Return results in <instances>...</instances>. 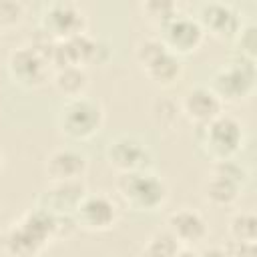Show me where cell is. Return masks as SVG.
<instances>
[{"instance_id":"obj_1","label":"cell","mask_w":257,"mask_h":257,"mask_svg":"<svg viewBox=\"0 0 257 257\" xmlns=\"http://www.w3.org/2000/svg\"><path fill=\"white\" fill-rule=\"evenodd\" d=\"M54 241V215L42 207L26 211L0 235V257H38Z\"/></svg>"},{"instance_id":"obj_2","label":"cell","mask_w":257,"mask_h":257,"mask_svg":"<svg viewBox=\"0 0 257 257\" xmlns=\"http://www.w3.org/2000/svg\"><path fill=\"white\" fill-rule=\"evenodd\" d=\"M116 191L122 201L135 211H157L169 199L167 183L151 169L120 173L116 179Z\"/></svg>"},{"instance_id":"obj_3","label":"cell","mask_w":257,"mask_h":257,"mask_svg":"<svg viewBox=\"0 0 257 257\" xmlns=\"http://www.w3.org/2000/svg\"><path fill=\"white\" fill-rule=\"evenodd\" d=\"M195 128L199 147L213 161L233 159L243 147V124L231 114L221 112L217 118Z\"/></svg>"},{"instance_id":"obj_4","label":"cell","mask_w":257,"mask_h":257,"mask_svg":"<svg viewBox=\"0 0 257 257\" xmlns=\"http://www.w3.org/2000/svg\"><path fill=\"white\" fill-rule=\"evenodd\" d=\"M104 122V110L98 100L90 96H76L64 100L58 110V128L72 141L92 139Z\"/></svg>"},{"instance_id":"obj_5","label":"cell","mask_w":257,"mask_h":257,"mask_svg":"<svg viewBox=\"0 0 257 257\" xmlns=\"http://www.w3.org/2000/svg\"><path fill=\"white\" fill-rule=\"evenodd\" d=\"M255 60L235 54L227 64H223L215 74L211 88L221 98V102H241L255 88Z\"/></svg>"},{"instance_id":"obj_6","label":"cell","mask_w":257,"mask_h":257,"mask_svg":"<svg viewBox=\"0 0 257 257\" xmlns=\"http://www.w3.org/2000/svg\"><path fill=\"white\" fill-rule=\"evenodd\" d=\"M137 60L145 74L163 86L173 84L181 72H183V60L175 52H171L159 36L155 38H145L137 46Z\"/></svg>"},{"instance_id":"obj_7","label":"cell","mask_w":257,"mask_h":257,"mask_svg":"<svg viewBox=\"0 0 257 257\" xmlns=\"http://www.w3.org/2000/svg\"><path fill=\"white\" fill-rule=\"evenodd\" d=\"M6 64L12 80L24 88L42 86L52 76V66L48 58L32 44H22L12 48Z\"/></svg>"},{"instance_id":"obj_8","label":"cell","mask_w":257,"mask_h":257,"mask_svg":"<svg viewBox=\"0 0 257 257\" xmlns=\"http://www.w3.org/2000/svg\"><path fill=\"white\" fill-rule=\"evenodd\" d=\"M86 18L78 4L68 0L50 2L44 6L40 16V30L52 40H64L84 32Z\"/></svg>"},{"instance_id":"obj_9","label":"cell","mask_w":257,"mask_h":257,"mask_svg":"<svg viewBox=\"0 0 257 257\" xmlns=\"http://www.w3.org/2000/svg\"><path fill=\"white\" fill-rule=\"evenodd\" d=\"M159 28H161L159 38L177 56H185V54L199 50V46L205 40V30L201 28L199 20L191 14L179 12L177 16H173L171 20L161 24Z\"/></svg>"},{"instance_id":"obj_10","label":"cell","mask_w":257,"mask_h":257,"mask_svg":"<svg viewBox=\"0 0 257 257\" xmlns=\"http://www.w3.org/2000/svg\"><path fill=\"white\" fill-rule=\"evenodd\" d=\"M106 161L118 173L145 171L153 165V153L145 141L135 135H118L106 145Z\"/></svg>"},{"instance_id":"obj_11","label":"cell","mask_w":257,"mask_h":257,"mask_svg":"<svg viewBox=\"0 0 257 257\" xmlns=\"http://www.w3.org/2000/svg\"><path fill=\"white\" fill-rule=\"evenodd\" d=\"M76 225L86 231H108L118 221V207L104 193H86L74 211Z\"/></svg>"},{"instance_id":"obj_12","label":"cell","mask_w":257,"mask_h":257,"mask_svg":"<svg viewBox=\"0 0 257 257\" xmlns=\"http://www.w3.org/2000/svg\"><path fill=\"white\" fill-rule=\"evenodd\" d=\"M205 30V34H213L221 40H233L235 34L239 32L243 20L239 12L225 4V2H205L199 6V12L195 16Z\"/></svg>"},{"instance_id":"obj_13","label":"cell","mask_w":257,"mask_h":257,"mask_svg":"<svg viewBox=\"0 0 257 257\" xmlns=\"http://www.w3.org/2000/svg\"><path fill=\"white\" fill-rule=\"evenodd\" d=\"M86 195V185L78 181H60L50 183L38 197V207L46 209L52 215H74L76 207Z\"/></svg>"},{"instance_id":"obj_14","label":"cell","mask_w":257,"mask_h":257,"mask_svg":"<svg viewBox=\"0 0 257 257\" xmlns=\"http://www.w3.org/2000/svg\"><path fill=\"white\" fill-rule=\"evenodd\" d=\"M181 112L195 126H201V124H207L209 120L217 118L223 112V102L213 92L211 86L199 84L185 92V96L181 100Z\"/></svg>"},{"instance_id":"obj_15","label":"cell","mask_w":257,"mask_h":257,"mask_svg":"<svg viewBox=\"0 0 257 257\" xmlns=\"http://www.w3.org/2000/svg\"><path fill=\"white\" fill-rule=\"evenodd\" d=\"M167 231L177 239L181 247H193L201 241H205L209 227L205 217L189 207L177 209L167 217Z\"/></svg>"},{"instance_id":"obj_16","label":"cell","mask_w":257,"mask_h":257,"mask_svg":"<svg viewBox=\"0 0 257 257\" xmlns=\"http://www.w3.org/2000/svg\"><path fill=\"white\" fill-rule=\"evenodd\" d=\"M44 171L50 183L78 181L86 171V157L72 147H62L48 155L44 163Z\"/></svg>"},{"instance_id":"obj_17","label":"cell","mask_w":257,"mask_h":257,"mask_svg":"<svg viewBox=\"0 0 257 257\" xmlns=\"http://www.w3.org/2000/svg\"><path fill=\"white\" fill-rule=\"evenodd\" d=\"M52 84L54 88L68 98H76V96H84V90L88 86V72L84 66H62L52 70Z\"/></svg>"},{"instance_id":"obj_18","label":"cell","mask_w":257,"mask_h":257,"mask_svg":"<svg viewBox=\"0 0 257 257\" xmlns=\"http://www.w3.org/2000/svg\"><path fill=\"white\" fill-rule=\"evenodd\" d=\"M241 191H243V185L233 181V179H227L223 175H217L213 173L207 183H205V199L211 203V205H217V207H229L233 205L239 197H241Z\"/></svg>"},{"instance_id":"obj_19","label":"cell","mask_w":257,"mask_h":257,"mask_svg":"<svg viewBox=\"0 0 257 257\" xmlns=\"http://www.w3.org/2000/svg\"><path fill=\"white\" fill-rule=\"evenodd\" d=\"M229 235L233 241L257 243V217L253 211H237L229 221Z\"/></svg>"},{"instance_id":"obj_20","label":"cell","mask_w":257,"mask_h":257,"mask_svg":"<svg viewBox=\"0 0 257 257\" xmlns=\"http://www.w3.org/2000/svg\"><path fill=\"white\" fill-rule=\"evenodd\" d=\"M179 243L177 239L165 229V231H157L151 235V239L147 241L141 257H175V253L179 251Z\"/></svg>"},{"instance_id":"obj_21","label":"cell","mask_w":257,"mask_h":257,"mask_svg":"<svg viewBox=\"0 0 257 257\" xmlns=\"http://www.w3.org/2000/svg\"><path fill=\"white\" fill-rule=\"evenodd\" d=\"M141 8L147 14V18L159 26L179 14V6L173 0H149V2H143Z\"/></svg>"},{"instance_id":"obj_22","label":"cell","mask_w":257,"mask_h":257,"mask_svg":"<svg viewBox=\"0 0 257 257\" xmlns=\"http://www.w3.org/2000/svg\"><path fill=\"white\" fill-rule=\"evenodd\" d=\"M233 42H235V48H237L235 54H241V56H247V58L255 60V52H257V28H255L253 22L241 24V28L235 34Z\"/></svg>"},{"instance_id":"obj_23","label":"cell","mask_w":257,"mask_h":257,"mask_svg":"<svg viewBox=\"0 0 257 257\" xmlns=\"http://www.w3.org/2000/svg\"><path fill=\"white\" fill-rule=\"evenodd\" d=\"M24 16V4L16 0H0V28L16 26Z\"/></svg>"},{"instance_id":"obj_24","label":"cell","mask_w":257,"mask_h":257,"mask_svg":"<svg viewBox=\"0 0 257 257\" xmlns=\"http://www.w3.org/2000/svg\"><path fill=\"white\" fill-rule=\"evenodd\" d=\"M213 173H217V175H223V177H227V179H233V181H237V183H241V185H245V183H247V177H249L247 169H245L241 163L233 161V159L215 161Z\"/></svg>"},{"instance_id":"obj_25","label":"cell","mask_w":257,"mask_h":257,"mask_svg":"<svg viewBox=\"0 0 257 257\" xmlns=\"http://www.w3.org/2000/svg\"><path fill=\"white\" fill-rule=\"evenodd\" d=\"M78 229L74 215H54V241L66 239Z\"/></svg>"},{"instance_id":"obj_26","label":"cell","mask_w":257,"mask_h":257,"mask_svg":"<svg viewBox=\"0 0 257 257\" xmlns=\"http://www.w3.org/2000/svg\"><path fill=\"white\" fill-rule=\"evenodd\" d=\"M225 249H227L229 257H257V243L233 241V239H231Z\"/></svg>"},{"instance_id":"obj_27","label":"cell","mask_w":257,"mask_h":257,"mask_svg":"<svg viewBox=\"0 0 257 257\" xmlns=\"http://www.w3.org/2000/svg\"><path fill=\"white\" fill-rule=\"evenodd\" d=\"M199 257H229V253H227L225 247L211 245V247H205V249L199 253Z\"/></svg>"},{"instance_id":"obj_28","label":"cell","mask_w":257,"mask_h":257,"mask_svg":"<svg viewBox=\"0 0 257 257\" xmlns=\"http://www.w3.org/2000/svg\"><path fill=\"white\" fill-rule=\"evenodd\" d=\"M175 257H199V253L193 247H179V251L175 253Z\"/></svg>"},{"instance_id":"obj_29","label":"cell","mask_w":257,"mask_h":257,"mask_svg":"<svg viewBox=\"0 0 257 257\" xmlns=\"http://www.w3.org/2000/svg\"><path fill=\"white\" fill-rule=\"evenodd\" d=\"M2 165H4V155H2V151H0V169H2Z\"/></svg>"}]
</instances>
